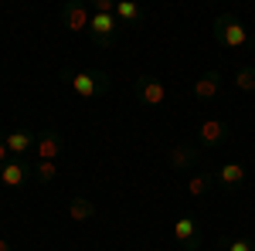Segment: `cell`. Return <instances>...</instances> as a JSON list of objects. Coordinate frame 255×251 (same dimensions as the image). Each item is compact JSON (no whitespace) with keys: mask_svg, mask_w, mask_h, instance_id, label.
I'll list each match as a JSON object with an SVG mask.
<instances>
[{"mask_svg":"<svg viewBox=\"0 0 255 251\" xmlns=\"http://www.w3.org/2000/svg\"><path fill=\"white\" fill-rule=\"evenodd\" d=\"M10 160V150H7V143H3V136H0V167Z\"/></svg>","mask_w":255,"mask_h":251,"instance_id":"cell-21","label":"cell"},{"mask_svg":"<svg viewBox=\"0 0 255 251\" xmlns=\"http://www.w3.org/2000/svg\"><path fill=\"white\" fill-rule=\"evenodd\" d=\"M191 92H194L197 102H211V98H218V92H221V72H215V68H211V72H204V75L194 82V88H191Z\"/></svg>","mask_w":255,"mask_h":251,"instance_id":"cell-11","label":"cell"},{"mask_svg":"<svg viewBox=\"0 0 255 251\" xmlns=\"http://www.w3.org/2000/svg\"><path fill=\"white\" fill-rule=\"evenodd\" d=\"M197 251H204V248H197Z\"/></svg>","mask_w":255,"mask_h":251,"instance_id":"cell-23","label":"cell"},{"mask_svg":"<svg viewBox=\"0 0 255 251\" xmlns=\"http://www.w3.org/2000/svg\"><path fill=\"white\" fill-rule=\"evenodd\" d=\"M225 245V251H255V245L249 241V238H235V241H221Z\"/></svg>","mask_w":255,"mask_h":251,"instance_id":"cell-19","label":"cell"},{"mask_svg":"<svg viewBox=\"0 0 255 251\" xmlns=\"http://www.w3.org/2000/svg\"><path fill=\"white\" fill-rule=\"evenodd\" d=\"M211 34L221 48H228V51H255V41L252 34L242 27V20L235 14H218L215 24H211Z\"/></svg>","mask_w":255,"mask_h":251,"instance_id":"cell-1","label":"cell"},{"mask_svg":"<svg viewBox=\"0 0 255 251\" xmlns=\"http://www.w3.org/2000/svg\"><path fill=\"white\" fill-rule=\"evenodd\" d=\"M174 241L184 245L187 251H197V241H201V224H197V217H191V214L177 217L174 221Z\"/></svg>","mask_w":255,"mask_h":251,"instance_id":"cell-5","label":"cell"},{"mask_svg":"<svg viewBox=\"0 0 255 251\" xmlns=\"http://www.w3.org/2000/svg\"><path fill=\"white\" fill-rule=\"evenodd\" d=\"M3 143H7V150H10V156H24L34 150V143H38V133H31V129H14L10 136H3Z\"/></svg>","mask_w":255,"mask_h":251,"instance_id":"cell-12","label":"cell"},{"mask_svg":"<svg viewBox=\"0 0 255 251\" xmlns=\"http://www.w3.org/2000/svg\"><path fill=\"white\" fill-rule=\"evenodd\" d=\"M34 180L38 183H55L58 180V163H51V160H38V167H34Z\"/></svg>","mask_w":255,"mask_h":251,"instance_id":"cell-17","label":"cell"},{"mask_svg":"<svg viewBox=\"0 0 255 251\" xmlns=\"http://www.w3.org/2000/svg\"><path fill=\"white\" fill-rule=\"evenodd\" d=\"M116 20L119 24H139L143 20V10H139V3H133V0H119L116 3Z\"/></svg>","mask_w":255,"mask_h":251,"instance_id":"cell-15","label":"cell"},{"mask_svg":"<svg viewBox=\"0 0 255 251\" xmlns=\"http://www.w3.org/2000/svg\"><path fill=\"white\" fill-rule=\"evenodd\" d=\"M197 136H201V150H218L228 139V122L225 119H204Z\"/></svg>","mask_w":255,"mask_h":251,"instance_id":"cell-8","label":"cell"},{"mask_svg":"<svg viewBox=\"0 0 255 251\" xmlns=\"http://www.w3.org/2000/svg\"><path fill=\"white\" fill-rule=\"evenodd\" d=\"M0 251H10V241L7 238H0Z\"/></svg>","mask_w":255,"mask_h":251,"instance_id":"cell-22","label":"cell"},{"mask_svg":"<svg viewBox=\"0 0 255 251\" xmlns=\"http://www.w3.org/2000/svg\"><path fill=\"white\" fill-rule=\"evenodd\" d=\"M133 95H136L139 105L157 109V105L167 102V85H163L160 78H153V75H139L136 82H133Z\"/></svg>","mask_w":255,"mask_h":251,"instance_id":"cell-4","label":"cell"},{"mask_svg":"<svg viewBox=\"0 0 255 251\" xmlns=\"http://www.w3.org/2000/svg\"><path fill=\"white\" fill-rule=\"evenodd\" d=\"M235 88L238 92H255V65H242L235 72Z\"/></svg>","mask_w":255,"mask_h":251,"instance_id":"cell-18","label":"cell"},{"mask_svg":"<svg viewBox=\"0 0 255 251\" xmlns=\"http://www.w3.org/2000/svg\"><path fill=\"white\" fill-rule=\"evenodd\" d=\"M31 167H27V160H7L3 167H0V183L3 187H10V190H17V187H24L27 180H31Z\"/></svg>","mask_w":255,"mask_h":251,"instance_id":"cell-6","label":"cell"},{"mask_svg":"<svg viewBox=\"0 0 255 251\" xmlns=\"http://www.w3.org/2000/svg\"><path fill=\"white\" fill-rule=\"evenodd\" d=\"M92 14H116V0H92Z\"/></svg>","mask_w":255,"mask_h":251,"instance_id":"cell-20","label":"cell"},{"mask_svg":"<svg viewBox=\"0 0 255 251\" xmlns=\"http://www.w3.org/2000/svg\"><path fill=\"white\" fill-rule=\"evenodd\" d=\"M89 20H92V10L79 3V0H72V3H65V10H61V24L72 31V34H82V31H89Z\"/></svg>","mask_w":255,"mask_h":251,"instance_id":"cell-7","label":"cell"},{"mask_svg":"<svg viewBox=\"0 0 255 251\" xmlns=\"http://www.w3.org/2000/svg\"><path fill=\"white\" fill-rule=\"evenodd\" d=\"M68 217L82 224V221H92L96 217V204L89 200V197H72V204H68Z\"/></svg>","mask_w":255,"mask_h":251,"instance_id":"cell-14","label":"cell"},{"mask_svg":"<svg viewBox=\"0 0 255 251\" xmlns=\"http://www.w3.org/2000/svg\"><path fill=\"white\" fill-rule=\"evenodd\" d=\"M61 78L68 82V88L82 102H92V98L109 92V75L106 72H61Z\"/></svg>","mask_w":255,"mask_h":251,"instance_id":"cell-2","label":"cell"},{"mask_svg":"<svg viewBox=\"0 0 255 251\" xmlns=\"http://www.w3.org/2000/svg\"><path fill=\"white\" fill-rule=\"evenodd\" d=\"M245 167L242 163H221V170L215 173V180L221 183V187H242L245 183Z\"/></svg>","mask_w":255,"mask_h":251,"instance_id":"cell-13","label":"cell"},{"mask_svg":"<svg viewBox=\"0 0 255 251\" xmlns=\"http://www.w3.org/2000/svg\"><path fill=\"white\" fill-rule=\"evenodd\" d=\"M119 24L116 14H92V20H89V38H92V44H99V48H113L116 44V34H119Z\"/></svg>","mask_w":255,"mask_h":251,"instance_id":"cell-3","label":"cell"},{"mask_svg":"<svg viewBox=\"0 0 255 251\" xmlns=\"http://www.w3.org/2000/svg\"><path fill=\"white\" fill-rule=\"evenodd\" d=\"M34 150H38V160H51V163H55V160L65 153V136H61L58 129H44V133H38Z\"/></svg>","mask_w":255,"mask_h":251,"instance_id":"cell-9","label":"cell"},{"mask_svg":"<svg viewBox=\"0 0 255 251\" xmlns=\"http://www.w3.org/2000/svg\"><path fill=\"white\" fill-rule=\"evenodd\" d=\"M197 160H201V153H197V146H187V143H177V146H170L167 150V163H170V170H187V167H194Z\"/></svg>","mask_w":255,"mask_h":251,"instance_id":"cell-10","label":"cell"},{"mask_svg":"<svg viewBox=\"0 0 255 251\" xmlns=\"http://www.w3.org/2000/svg\"><path fill=\"white\" fill-rule=\"evenodd\" d=\"M211 187H215V176L211 173H194L187 180V193H191L194 200H201L204 193H211Z\"/></svg>","mask_w":255,"mask_h":251,"instance_id":"cell-16","label":"cell"}]
</instances>
